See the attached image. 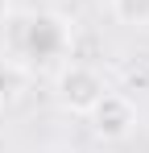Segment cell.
Segmentation results:
<instances>
[{"mask_svg": "<svg viewBox=\"0 0 149 153\" xmlns=\"http://www.w3.org/2000/svg\"><path fill=\"white\" fill-rule=\"evenodd\" d=\"M4 17H8V0H0V21H4Z\"/></svg>", "mask_w": 149, "mask_h": 153, "instance_id": "obj_5", "label": "cell"}, {"mask_svg": "<svg viewBox=\"0 0 149 153\" xmlns=\"http://www.w3.org/2000/svg\"><path fill=\"white\" fill-rule=\"evenodd\" d=\"M104 75H99L95 66H83V62H71L62 75H58V103L66 108V112H79V116H87L99 100H104Z\"/></svg>", "mask_w": 149, "mask_h": 153, "instance_id": "obj_1", "label": "cell"}, {"mask_svg": "<svg viewBox=\"0 0 149 153\" xmlns=\"http://www.w3.org/2000/svg\"><path fill=\"white\" fill-rule=\"evenodd\" d=\"M87 116H91V132H95L99 141H124L137 128V108L124 100V95H112V91H104V100Z\"/></svg>", "mask_w": 149, "mask_h": 153, "instance_id": "obj_2", "label": "cell"}, {"mask_svg": "<svg viewBox=\"0 0 149 153\" xmlns=\"http://www.w3.org/2000/svg\"><path fill=\"white\" fill-rule=\"evenodd\" d=\"M62 46H66V29L58 17H25V42H21L25 54L46 58V54H58Z\"/></svg>", "mask_w": 149, "mask_h": 153, "instance_id": "obj_3", "label": "cell"}, {"mask_svg": "<svg viewBox=\"0 0 149 153\" xmlns=\"http://www.w3.org/2000/svg\"><path fill=\"white\" fill-rule=\"evenodd\" d=\"M0 112H4V95H0Z\"/></svg>", "mask_w": 149, "mask_h": 153, "instance_id": "obj_6", "label": "cell"}, {"mask_svg": "<svg viewBox=\"0 0 149 153\" xmlns=\"http://www.w3.org/2000/svg\"><path fill=\"white\" fill-rule=\"evenodd\" d=\"M120 25H149V0H112Z\"/></svg>", "mask_w": 149, "mask_h": 153, "instance_id": "obj_4", "label": "cell"}]
</instances>
